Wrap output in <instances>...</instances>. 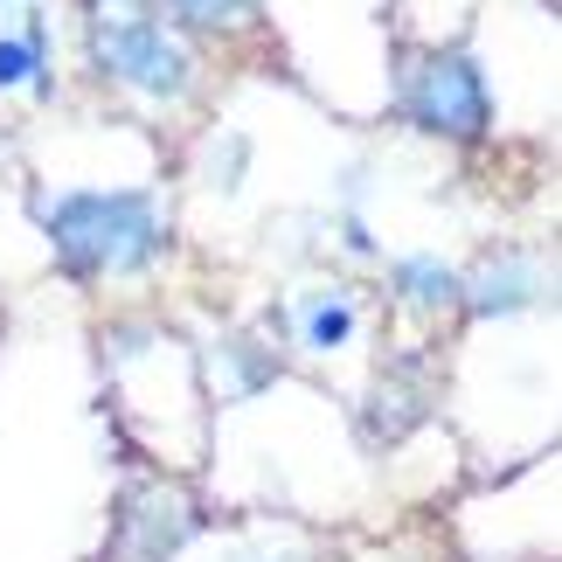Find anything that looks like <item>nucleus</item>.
<instances>
[{
	"mask_svg": "<svg viewBox=\"0 0 562 562\" xmlns=\"http://www.w3.org/2000/svg\"><path fill=\"white\" fill-rule=\"evenodd\" d=\"M396 292L409 299V306H451V299H459V271L438 265V257H403Z\"/></svg>",
	"mask_w": 562,
	"mask_h": 562,
	"instance_id": "obj_7",
	"label": "nucleus"
},
{
	"mask_svg": "<svg viewBox=\"0 0 562 562\" xmlns=\"http://www.w3.org/2000/svg\"><path fill=\"white\" fill-rule=\"evenodd\" d=\"M472 306L480 313H521V306H535L542 299V265L535 257H507V265H486L480 278H472Z\"/></svg>",
	"mask_w": 562,
	"mask_h": 562,
	"instance_id": "obj_5",
	"label": "nucleus"
},
{
	"mask_svg": "<svg viewBox=\"0 0 562 562\" xmlns=\"http://www.w3.org/2000/svg\"><path fill=\"white\" fill-rule=\"evenodd\" d=\"M348 334H355V299L348 292H313L306 306H299V340L306 348H348Z\"/></svg>",
	"mask_w": 562,
	"mask_h": 562,
	"instance_id": "obj_6",
	"label": "nucleus"
},
{
	"mask_svg": "<svg viewBox=\"0 0 562 562\" xmlns=\"http://www.w3.org/2000/svg\"><path fill=\"white\" fill-rule=\"evenodd\" d=\"M167 21H188V29H229V21L250 14V0H160Z\"/></svg>",
	"mask_w": 562,
	"mask_h": 562,
	"instance_id": "obj_9",
	"label": "nucleus"
},
{
	"mask_svg": "<svg viewBox=\"0 0 562 562\" xmlns=\"http://www.w3.org/2000/svg\"><path fill=\"white\" fill-rule=\"evenodd\" d=\"M42 56H49V35H42V21H35L21 42H0V91H14V83H49Z\"/></svg>",
	"mask_w": 562,
	"mask_h": 562,
	"instance_id": "obj_8",
	"label": "nucleus"
},
{
	"mask_svg": "<svg viewBox=\"0 0 562 562\" xmlns=\"http://www.w3.org/2000/svg\"><path fill=\"white\" fill-rule=\"evenodd\" d=\"M188 542V501L160 486L125 493L119 507V535H112V562H167Z\"/></svg>",
	"mask_w": 562,
	"mask_h": 562,
	"instance_id": "obj_4",
	"label": "nucleus"
},
{
	"mask_svg": "<svg viewBox=\"0 0 562 562\" xmlns=\"http://www.w3.org/2000/svg\"><path fill=\"white\" fill-rule=\"evenodd\" d=\"M91 56H98L104 77L133 83V91H146V98H181L188 83H194V56L181 49L175 35H167V21H154V14L98 21Z\"/></svg>",
	"mask_w": 562,
	"mask_h": 562,
	"instance_id": "obj_3",
	"label": "nucleus"
},
{
	"mask_svg": "<svg viewBox=\"0 0 562 562\" xmlns=\"http://www.w3.org/2000/svg\"><path fill=\"white\" fill-rule=\"evenodd\" d=\"M403 119L424 125V133H438V139H486L493 104H486L480 63L459 56V49L424 56L417 70L403 77Z\"/></svg>",
	"mask_w": 562,
	"mask_h": 562,
	"instance_id": "obj_2",
	"label": "nucleus"
},
{
	"mask_svg": "<svg viewBox=\"0 0 562 562\" xmlns=\"http://www.w3.org/2000/svg\"><path fill=\"white\" fill-rule=\"evenodd\" d=\"M56 257L77 278H104V271H139L146 257L167 244V209L139 188H112V194H56L42 202Z\"/></svg>",
	"mask_w": 562,
	"mask_h": 562,
	"instance_id": "obj_1",
	"label": "nucleus"
}]
</instances>
